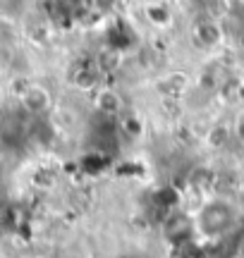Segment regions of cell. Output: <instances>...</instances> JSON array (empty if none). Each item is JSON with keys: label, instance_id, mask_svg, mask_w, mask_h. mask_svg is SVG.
I'll return each instance as SVG.
<instances>
[{"label": "cell", "instance_id": "6da1fadb", "mask_svg": "<svg viewBox=\"0 0 244 258\" xmlns=\"http://www.w3.org/2000/svg\"><path fill=\"white\" fill-rule=\"evenodd\" d=\"M237 222H239V213H237L235 203L225 201V199L206 201L194 218L197 232L208 241H220L223 237H227L237 227Z\"/></svg>", "mask_w": 244, "mask_h": 258}, {"label": "cell", "instance_id": "7a4b0ae2", "mask_svg": "<svg viewBox=\"0 0 244 258\" xmlns=\"http://www.w3.org/2000/svg\"><path fill=\"white\" fill-rule=\"evenodd\" d=\"M197 230V225L192 218H187L185 213H175V215H170L168 222H165V237L170 241H187L192 237V232Z\"/></svg>", "mask_w": 244, "mask_h": 258}, {"label": "cell", "instance_id": "3957f363", "mask_svg": "<svg viewBox=\"0 0 244 258\" xmlns=\"http://www.w3.org/2000/svg\"><path fill=\"white\" fill-rule=\"evenodd\" d=\"M22 105L31 115H41V112L48 110L50 96H48V91L43 86H29L27 91H24V96H22Z\"/></svg>", "mask_w": 244, "mask_h": 258}, {"label": "cell", "instance_id": "277c9868", "mask_svg": "<svg viewBox=\"0 0 244 258\" xmlns=\"http://www.w3.org/2000/svg\"><path fill=\"white\" fill-rule=\"evenodd\" d=\"M98 108L103 110L105 117H113L115 112L120 110V98H117V93L103 91V93H101V98H98Z\"/></svg>", "mask_w": 244, "mask_h": 258}, {"label": "cell", "instance_id": "5b68a950", "mask_svg": "<svg viewBox=\"0 0 244 258\" xmlns=\"http://www.w3.org/2000/svg\"><path fill=\"white\" fill-rule=\"evenodd\" d=\"M146 15H149V19L153 24H165V22H170V12H168V8H165L163 0L151 3L149 8H146Z\"/></svg>", "mask_w": 244, "mask_h": 258}]
</instances>
